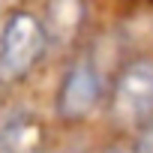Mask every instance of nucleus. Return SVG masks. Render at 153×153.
Here are the masks:
<instances>
[{"label":"nucleus","instance_id":"obj_5","mask_svg":"<svg viewBox=\"0 0 153 153\" xmlns=\"http://www.w3.org/2000/svg\"><path fill=\"white\" fill-rule=\"evenodd\" d=\"M39 141H36V126L30 120H9L0 129V153H36Z\"/></svg>","mask_w":153,"mask_h":153},{"label":"nucleus","instance_id":"obj_8","mask_svg":"<svg viewBox=\"0 0 153 153\" xmlns=\"http://www.w3.org/2000/svg\"><path fill=\"white\" fill-rule=\"evenodd\" d=\"M0 3H6V0H0Z\"/></svg>","mask_w":153,"mask_h":153},{"label":"nucleus","instance_id":"obj_3","mask_svg":"<svg viewBox=\"0 0 153 153\" xmlns=\"http://www.w3.org/2000/svg\"><path fill=\"white\" fill-rule=\"evenodd\" d=\"M105 96V81H102V72L96 66L93 57H75L66 72L60 75V84H57V96H54V111L60 120L75 123V120H84L96 111V105Z\"/></svg>","mask_w":153,"mask_h":153},{"label":"nucleus","instance_id":"obj_1","mask_svg":"<svg viewBox=\"0 0 153 153\" xmlns=\"http://www.w3.org/2000/svg\"><path fill=\"white\" fill-rule=\"evenodd\" d=\"M48 48L42 18L33 12H12L0 30V81L15 84L33 72Z\"/></svg>","mask_w":153,"mask_h":153},{"label":"nucleus","instance_id":"obj_7","mask_svg":"<svg viewBox=\"0 0 153 153\" xmlns=\"http://www.w3.org/2000/svg\"><path fill=\"white\" fill-rule=\"evenodd\" d=\"M105 153H123V150H120V147H108Z\"/></svg>","mask_w":153,"mask_h":153},{"label":"nucleus","instance_id":"obj_4","mask_svg":"<svg viewBox=\"0 0 153 153\" xmlns=\"http://www.w3.org/2000/svg\"><path fill=\"white\" fill-rule=\"evenodd\" d=\"M84 21V6L81 0H51L48 3V15L42 21L45 39L57 42V39H72L75 33L81 30Z\"/></svg>","mask_w":153,"mask_h":153},{"label":"nucleus","instance_id":"obj_2","mask_svg":"<svg viewBox=\"0 0 153 153\" xmlns=\"http://www.w3.org/2000/svg\"><path fill=\"white\" fill-rule=\"evenodd\" d=\"M108 111L117 123L141 126L153 117V60L135 57L129 60L111 81Z\"/></svg>","mask_w":153,"mask_h":153},{"label":"nucleus","instance_id":"obj_6","mask_svg":"<svg viewBox=\"0 0 153 153\" xmlns=\"http://www.w3.org/2000/svg\"><path fill=\"white\" fill-rule=\"evenodd\" d=\"M132 153H153V117L147 123L138 126L135 132V144H132Z\"/></svg>","mask_w":153,"mask_h":153}]
</instances>
